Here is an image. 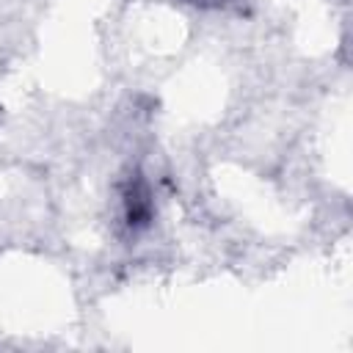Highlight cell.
<instances>
[{
	"mask_svg": "<svg viewBox=\"0 0 353 353\" xmlns=\"http://www.w3.org/2000/svg\"><path fill=\"white\" fill-rule=\"evenodd\" d=\"M119 204H121V223L127 232H143L154 218V199L152 188L141 171H132L119 185Z\"/></svg>",
	"mask_w": 353,
	"mask_h": 353,
	"instance_id": "6da1fadb",
	"label": "cell"
},
{
	"mask_svg": "<svg viewBox=\"0 0 353 353\" xmlns=\"http://www.w3.org/2000/svg\"><path fill=\"white\" fill-rule=\"evenodd\" d=\"M190 6H201V8H215V6H223L226 0H185Z\"/></svg>",
	"mask_w": 353,
	"mask_h": 353,
	"instance_id": "7a4b0ae2",
	"label": "cell"
}]
</instances>
